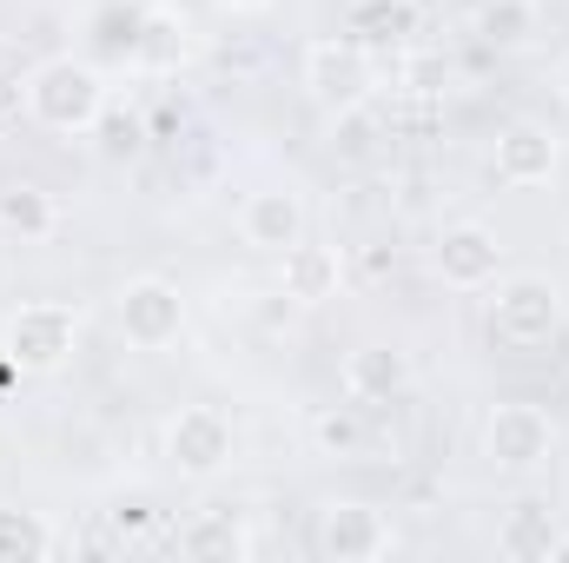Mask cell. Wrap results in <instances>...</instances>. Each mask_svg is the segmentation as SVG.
<instances>
[{"mask_svg": "<svg viewBox=\"0 0 569 563\" xmlns=\"http://www.w3.org/2000/svg\"><path fill=\"white\" fill-rule=\"evenodd\" d=\"M378 140V127H371V113L365 107H345V113H331V146L345 152V159H365Z\"/></svg>", "mask_w": 569, "mask_h": 563, "instance_id": "obj_20", "label": "cell"}, {"mask_svg": "<svg viewBox=\"0 0 569 563\" xmlns=\"http://www.w3.org/2000/svg\"><path fill=\"white\" fill-rule=\"evenodd\" d=\"M345 27L358 47H405L418 33V0H351Z\"/></svg>", "mask_w": 569, "mask_h": 563, "instance_id": "obj_15", "label": "cell"}, {"mask_svg": "<svg viewBox=\"0 0 569 563\" xmlns=\"http://www.w3.org/2000/svg\"><path fill=\"white\" fill-rule=\"evenodd\" d=\"M0 273H7V266H0Z\"/></svg>", "mask_w": 569, "mask_h": 563, "instance_id": "obj_27", "label": "cell"}, {"mask_svg": "<svg viewBox=\"0 0 569 563\" xmlns=\"http://www.w3.org/2000/svg\"><path fill=\"white\" fill-rule=\"evenodd\" d=\"M60 537L33 517V511H0V563H20V557H53Z\"/></svg>", "mask_w": 569, "mask_h": 563, "instance_id": "obj_19", "label": "cell"}, {"mask_svg": "<svg viewBox=\"0 0 569 563\" xmlns=\"http://www.w3.org/2000/svg\"><path fill=\"white\" fill-rule=\"evenodd\" d=\"M557 544H563V524L543 497H517L497 524V557L510 563H557Z\"/></svg>", "mask_w": 569, "mask_h": 563, "instance_id": "obj_12", "label": "cell"}, {"mask_svg": "<svg viewBox=\"0 0 569 563\" xmlns=\"http://www.w3.org/2000/svg\"><path fill=\"white\" fill-rule=\"evenodd\" d=\"M179 551L186 557H252V537H246V524L232 511H206L199 524L179 531Z\"/></svg>", "mask_w": 569, "mask_h": 563, "instance_id": "obj_17", "label": "cell"}, {"mask_svg": "<svg viewBox=\"0 0 569 563\" xmlns=\"http://www.w3.org/2000/svg\"><path fill=\"white\" fill-rule=\"evenodd\" d=\"M239 233H246V246L252 253H291L298 239H305V199L291 192V186H266V192H252L246 206H239Z\"/></svg>", "mask_w": 569, "mask_h": 563, "instance_id": "obj_10", "label": "cell"}, {"mask_svg": "<svg viewBox=\"0 0 569 563\" xmlns=\"http://www.w3.org/2000/svg\"><path fill=\"white\" fill-rule=\"evenodd\" d=\"M477 33H483V47H523L537 33V0H483Z\"/></svg>", "mask_w": 569, "mask_h": 563, "instance_id": "obj_18", "label": "cell"}, {"mask_svg": "<svg viewBox=\"0 0 569 563\" xmlns=\"http://www.w3.org/2000/svg\"><path fill=\"white\" fill-rule=\"evenodd\" d=\"M385 273H398V253L371 246V253H365V279H385Z\"/></svg>", "mask_w": 569, "mask_h": 563, "instance_id": "obj_24", "label": "cell"}, {"mask_svg": "<svg viewBox=\"0 0 569 563\" xmlns=\"http://www.w3.org/2000/svg\"><path fill=\"white\" fill-rule=\"evenodd\" d=\"M0 233H13V239H53L60 233V206H53V192H40V186H0Z\"/></svg>", "mask_w": 569, "mask_h": 563, "instance_id": "obj_16", "label": "cell"}, {"mask_svg": "<svg viewBox=\"0 0 569 563\" xmlns=\"http://www.w3.org/2000/svg\"><path fill=\"white\" fill-rule=\"evenodd\" d=\"M166 457L179 477H212L232 464V418L219 405H186L166 424Z\"/></svg>", "mask_w": 569, "mask_h": 563, "instance_id": "obj_6", "label": "cell"}, {"mask_svg": "<svg viewBox=\"0 0 569 563\" xmlns=\"http://www.w3.org/2000/svg\"><path fill=\"white\" fill-rule=\"evenodd\" d=\"M557 325H563V292H557V279L517 273V279L497 285L490 332H497L503 345H543V338H557Z\"/></svg>", "mask_w": 569, "mask_h": 563, "instance_id": "obj_3", "label": "cell"}, {"mask_svg": "<svg viewBox=\"0 0 569 563\" xmlns=\"http://www.w3.org/2000/svg\"><path fill=\"white\" fill-rule=\"evenodd\" d=\"M338 279H345V259H338L331 246L298 239L291 253H279V292L284 298H298V305H325V298H338Z\"/></svg>", "mask_w": 569, "mask_h": 563, "instance_id": "obj_14", "label": "cell"}, {"mask_svg": "<svg viewBox=\"0 0 569 563\" xmlns=\"http://www.w3.org/2000/svg\"><path fill=\"white\" fill-rule=\"evenodd\" d=\"M298 312H305V305H298V298H284V292H266V298H252V318H259L266 332H284Z\"/></svg>", "mask_w": 569, "mask_h": 563, "instance_id": "obj_23", "label": "cell"}, {"mask_svg": "<svg viewBox=\"0 0 569 563\" xmlns=\"http://www.w3.org/2000/svg\"><path fill=\"white\" fill-rule=\"evenodd\" d=\"M358 444H365V431L351 412H318V451H331V457H358Z\"/></svg>", "mask_w": 569, "mask_h": 563, "instance_id": "obj_21", "label": "cell"}, {"mask_svg": "<svg viewBox=\"0 0 569 563\" xmlns=\"http://www.w3.org/2000/svg\"><path fill=\"white\" fill-rule=\"evenodd\" d=\"M113 318H120V338H127L133 352H166V345L186 332V298H179L172 279H152V273H146V279L120 285Z\"/></svg>", "mask_w": 569, "mask_h": 563, "instance_id": "obj_4", "label": "cell"}, {"mask_svg": "<svg viewBox=\"0 0 569 563\" xmlns=\"http://www.w3.org/2000/svg\"><path fill=\"white\" fill-rule=\"evenodd\" d=\"M226 7H266V0H226Z\"/></svg>", "mask_w": 569, "mask_h": 563, "instance_id": "obj_26", "label": "cell"}, {"mask_svg": "<svg viewBox=\"0 0 569 563\" xmlns=\"http://www.w3.org/2000/svg\"><path fill=\"white\" fill-rule=\"evenodd\" d=\"M550 444H557L550 412H543V405H523V398L497 405L490 424H483V457H490L497 471H537V464L550 457Z\"/></svg>", "mask_w": 569, "mask_h": 563, "instance_id": "obj_5", "label": "cell"}, {"mask_svg": "<svg viewBox=\"0 0 569 563\" xmlns=\"http://www.w3.org/2000/svg\"><path fill=\"white\" fill-rule=\"evenodd\" d=\"M430 266H437V279H443V285H457V292H477V285L497 279V266H503V246H497V233H490V226L463 219V226H443V233H437V253H430Z\"/></svg>", "mask_w": 569, "mask_h": 563, "instance_id": "obj_8", "label": "cell"}, {"mask_svg": "<svg viewBox=\"0 0 569 563\" xmlns=\"http://www.w3.org/2000/svg\"><path fill=\"white\" fill-rule=\"evenodd\" d=\"M490 172H497L503 186H543V179H557V134L537 127V120H510V127L497 134Z\"/></svg>", "mask_w": 569, "mask_h": 563, "instance_id": "obj_11", "label": "cell"}, {"mask_svg": "<svg viewBox=\"0 0 569 563\" xmlns=\"http://www.w3.org/2000/svg\"><path fill=\"white\" fill-rule=\"evenodd\" d=\"M318 551L331 563H371L391 551V524L371 504H331L318 511Z\"/></svg>", "mask_w": 569, "mask_h": 563, "instance_id": "obj_9", "label": "cell"}, {"mask_svg": "<svg viewBox=\"0 0 569 563\" xmlns=\"http://www.w3.org/2000/svg\"><path fill=\"white\" fill-rule=\"evenodd\" d=\"M305 87L325 113H345V107H365L371 93V53L358 40H318L305 53Z\"/></svg>", "mask_w": 569, "mask_h": 563, "instance_id": "obj_7", "label": "cell"}, {"mask_svg": "<svg viewBox=\"0 0 569 563\" xmlns=\"http://www.w3.org/2000/svg\"><path fill=\"white\" fill-rule=\"evenodd\" d=\"M557 87H563V100H569V53H563V73H557Z\"/></svg>", "mask_w": 569, "mask_h": 563, "instance_id": "obj_25", "label": "cell"}, {"mask_svg": "<svg viewBox=\"0 0 569 563\" xmlns=\"http://www.w3.org/2000/svg\"><path fill=\"white\" fill-rule=\"evenodd\" d=\"M73 338H80V305L67 298H33L7 318V358L20 372H53L73 352Z\"/></svg>", "mask_w": 569, "mask_h": 563, "instance_id": "obj_2", "label": "cell"}, {"mask_svg": "<svg viewBox=\"0 0 569 563\" xmlns=\"http://www.w3.org/2000/svg\"><path fill=\"white\" fill-rule=\"evenodd\" d=\"M345 392L365 398V405H391V398L411 392V358L391 352V345H358L345 358Z\"/></svg>", "mask_w": 569, "mask_h": 563, "instance_id": "obj_13", "label": "cell"}, {"mask_svg": "<svg viewBox=\"0 0 569 563\" xmlns=\"http://www.w3.org/2000/svg\"><path fill=\"white\" fill-rule=\"evenodd\" d=\"M27 107H33V120L47 127V134H93L100 127V113H107V80L87 67V60H73V53H60V60H47V67H33V80H27Z\"/></svg>", "mask_w": 569, "mask_h": 563, "instance_id": "obj_1", "label": "cell"}, {"mask_svg": "<svg viewBox=\"0 0 569 563\" xmlns=\"http://www.w3.org/2000/svg\"><path fill=\"white\" fill-rule=\"evenodd\" d=\"M100 134H107V152H113V159H133L146 146V127L133 113H100Z\"/></svg>", "mask_w": 569, "mask_h": 563, "instance_id": "obj_22", "label": "cell"}]
</instances>
